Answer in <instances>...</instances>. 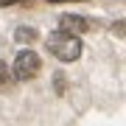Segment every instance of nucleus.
I'll return each mask as SVG.
<instances>
[{"mask_svg": "<svg viewBox=\"0 0 126 126\" xmlns=\"http://www.w3.org/2000/svg\"><path fill=\"white\" fill-rule=\"evenodd\" d=\"M48 50L53 53L59 62H76L81 56V39L76 34H67V31H56L45 39Z\"/></svg>", "mask_w": 126, "mask_h": 126, "instance_id": "obj_1", "label": "nucleus"}, {"mask_svg": "<svg viewBox=\"0 0 126 126\" xmlns=\"http://www.w3.org/2000/svg\"><path fill=\"white\" fill-rule=\"evenodd\" d=\"M39 67H42V62H39V56L34 50H20L17 59H14V64H11V73L20 81H28V79H34L39 73Z\"/></svg>", "mask_w": 126, "mask_h": 126, "instance_id": "obj_2", "label": "nucleus"}, {"mask_svg": "<svg viewBox=\"0 0 126 126\" xmlns=\"http://www.w3.org/2000/svg\"><path fill=\"white\" fill-rule=\"evenodd\" d=\"M87 28H90V23H87L84 17H79V14H64L62 20H59V31H67V34H84Z\"/></svg>", "mask_w": 126, "mask_h": 126, "instance_id": "obj_3", "label": "nucleus"}, {"mask_svg": "<svg viewBox=\"0 0 126 126\" xmlns=\"http://www.w3.org/2000/svg\"><path fill=\"white\" fill-rule=\"evenodd\" d=\"M14 39H17L20 45H31V42L36 39V31H34V28H28V25H23V28L14 31Z\"/></svg>", "mask_w": 126, "mask_h": 126, "instance_id": "obj_4", "label": "nucleus"}, {"mask_svg": "<svg viewBox=\"0 0 126 126\" xmlns=\"http://www.w3.org/2000/svg\"><path fill=\"white\" fill-rule=\"evenodd\" d=\"M9 79H11V76H9V67L0 62V87H6V84H9Z\"/></svg>", "mask_w": 126, "mask_h": 126, "instance_id": "obj_5", "label": "nucleus"}, {"mask_svg": "<svg viewBox=\"0 0 126 126\" xmlns=\"http://www.w3.org/2000/svg\"><path fill=\"white\" fill-rule=\"evenodd\" d=\"M53 84H56V93H64V73H56V76H53Z\"/></svg>", "mask_w": 126, "mask_h": 126, "instance_id": "obj_6", "label": "nucleus"}, {"mask_svg": "<svg viewBox=\"0 0 126 126\" xmlns=\"http://www.w3.org/2000/svg\"><path fill=\"white\" fill-rule=\"evenodd\" d=\"M48 3H53V6H56V3H81V0H48Z\"/></svg>", "mask_w": 126, "mask_h": 126, "instance_id": "obj_7", "label": "nucleus"}, {"mask_svg": "<svg viewBox=\"0 0 126 126\" xmlns=\"http://www.w3.org/2000/svg\"><path fill=\"white\" fill-rule=\"evenodd\" d=\"M11 3H20V0H0V6H11Z\"/></svg>", "mask_w": 126, "mask_h": 126, "instance_id": "obj_8", "label": "nucleus"}]
</instances>
